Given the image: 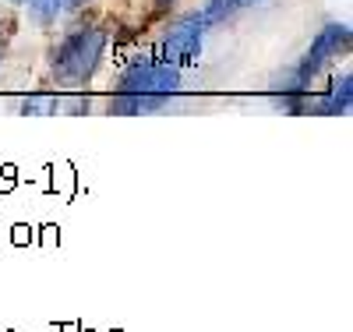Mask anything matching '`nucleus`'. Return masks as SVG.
Here are the masks:
<instances>
[{"label":"nucleus","mask_w":353,"mask_h":332,"mask_svg":"<svg viewBox=\"0 0 353 332\" xmlns=\"http://www.w3.org/2000/svg\"><path fill=\"white\" fill-rule=\"evenodd\" d=\"M110 46L106 25H78L50 53V75L61 88H81L99 75V64Z\"/></svg>","instance_id":"obj_1"},{"label":"nucleus","mask_w":353,"mask_h":332,"mask_svg":"<svg viewBox=\"0 0 353 332\" xmlns=\"http://www.w3.org/2000/svg\"><path fill=\"white\" fill-rule=\"evenodd\" d=\"M201 36H205V25H201L198 11L176 14L156 43V60H166L173 68H191L201 57Z\"/></svg>","instance_id":"obj_2"},{"label":"nucleus","mask_w":353,"mask_h":332,"mask_svg":"<svg viewBox=\"0 0 353 332\" xmlns=\"http://www.w3.org/2000/svg\"><path fill=\"white\" fill-rule=\"evenodd\" d=\"M343 53H350V25H343V21H332V25H325L321 32L311 39V50L293 64V75L301 78V85L307 88L311 85V78H318L321 71H325L332 60H339Z\"/></svg>","instance_id":"obj_3"},{"label":"nucleus","mask_w":353,"mask_h":332,"mask_svg":"<svg viewBox=\"0 0 353 332\" xmlns=\"http://www.w3.org/2000/svg\"><path fill=\"white\" fill-rule=\"evenodd\" d=\"M350 99H353V75L343 71L332 88L318 99H307V113H329V117H346L350 113Z\"/></svg>","instance_id":"obj_4"},{"label":"nucleus","mask_w":353,"mask_h":332,"mask_svg":"<svg viewBox=\"0 0 353 332\" xmlns=\"http://www.w3.org/2000/svg\"><path fill=\"white\" fill-rule=\"evenodd\" d=\"M96 0H28V18H32L39 28H50V25H57L64 14H78V11H85V8H92Z\"/></svg>","instance_id":"obj_5"},{"label":"nucleus","mask_w":353,"mask_h":332,"mask_svg":"<svg viewBox=\"0 0 353 332\" xmlns=\"http://www.w3.org/2000/svg\"><path fill=\"white\" fill-rule=\"evenodd\" d=\"M170 103V96L156 92H121L110 99V113H156Z\"/></svg>","instance_id":"obj_6"},{"label":"nucleus","mask_w":353,"mask_h":332,"mask_svg":"<svg viewBox=\"0 0 353 332\" xmlns=\"http://www.w3.org/2000/svg\"><path fill=\"white\" fill-rule=\"evenodd\" d=\"M181 81H184L181 68L166 64V60H156L152 71H149V81H145V92H156V96H173L176 88H181Z\"/></svg>","instance_id":"obj_7"},{"label":"nucleus","mask_w":353,"mask_h":332,"mask_svg":"<svg viewBox=\"0 0 353 332\" xmlns=\"http://www.w3.org/2000/svg\"><path fill=\"white\" fill-rule=\"evenodd\" d=\"M61 103H64L61 96H43L39 92V96H25L18 110L25 117H50V113H61Z\"/></svg>","instance_id":"obj_8"},{"label":"nucleus","mask_w":353,"mask_h":332,"mask_svg":"<svg viewBox=\"0 0 353 332\" xmlns=\"http://www.w3.org/2000/svg\"><path fill=\"white\" fill-rule=\"evenodd\" d=\"M230 14H233L230 0H205V4L198 8V18H201V25H205V28H216V25H223Z\"/></svg>","instance_id":"obj_9"},{"label":"nucleus","mask_w":353,"mask_h":332,"mask_svg":"<svg viewBox=\"0 0 353 332\" xmlns=\"http://www.w3.org/2000/svg\"><path fill=\"white\" fill-rule=\"evenodd\" d=\"M254 4H261V0H230L233 11H244V8H254Z\"/></svg>","instance_id":"obj_10"},{"label":"nucleus","mask_w":353,"mask_h":332,"mask_svg":"<svg viewBox=\"0 0 353 332\" xmlns=\"http://www.w3.org/2000/svg\"><path fill=\"white\" fill-rule=\"evenodd\" d=\"M176 4V0H152V8H156V14H163L166 8H173Z\"/></svg>","instance_id":"obj_11"},{"label":"nucleus","mask_w":353,"mask_h":332,"mask_svg":"<svg viewBox=\"0 0 353 332\" xmlns=\"http://www.w3.org/2000/svg\"><path fill=\"white\" fill-rule=\"evenodd\" d=\"M8 4H11V8H25V4H28V0H8Z\"/></svg>","instance_id":"obj_12"},{"label":"nucleus","mask_w":353,"mask_h":332,"mask_svg":"<svg viewBox=\"0 0 353 332\" xmlns=\"http://www.w3.org/2000/svg\"><path fill=\"white\" fill-rule=\"evenodd\" d=\"M0 60H4V39H0Z\"/></svg>","instance_id":"obj_13"}]
</instances>
